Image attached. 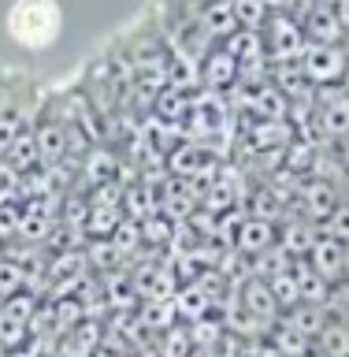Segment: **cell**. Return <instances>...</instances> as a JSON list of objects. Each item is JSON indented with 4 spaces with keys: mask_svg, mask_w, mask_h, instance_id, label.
Instances as JSON below:
<instances>
[{
    "mask_svg": "<svg viewBox=\"0 0 349 357\" xmlns=\"http://www.w3.org/2000/svg\"><path fill=\"white\" fill-rule=\"evenodd\" d=\"M33 142H38V156L41 160H56L67 142H63V127L52 123V116H38V127H33Z\"/></svg>",
    "mask_w": 349,
    "mask_h": 357,
    "instance_id": "obj_10",
    "label": "cell"
},
{
    "mask_svg": "<svg viewBox=\"0 0 349 357\" xmlns=\"http://www.w3.org/2000/svg\"><path fill=\"white\" fill-rule=\"evenodd\" d=\"M301 205H305V212H309L312 220H323V223H327V216L342 205V194H339V186L327 183V178H312V183H305Z\"/></svg>",
    "mask_w": 349,
    "mask_h": 357,
    "instance_id": "obj_7",
    "label": "cell"
},
{
    "mask_svg": "<svg viewBox=\"0 0 349 357\" xmlns=\"http://www.w3.org/2000/svg\"><path fill=\"white\" fill-rule=\"evenodd\" d=\"M320 357H349V324H327V328L320 331Z\"/></svg>",
    "mask_w": 349,
    "mask_h": 357,
    "instance_id": "obj_12",
    "label": "cell"
},
{
    "mask_svg": "<svg viewBox=\"0 0 349 357\" xmlns=\"http://www.w3.org/2000/svg\"><path fill=\"white\" fill-rule=\"evenodd\" d=\"M301 75H305L309 86H339L342 78L349 75V60L339 45H305V52H301Z\"/></svg>",
    "mask_w": 349,
    "mask_h": 357,
    "instance_id": "obj_3",
    "label": "cell"
},
{
    "mask_svg": "<svg viewBox=\"0 0 349 357\" xmlns=\"http://www.w3.org/2000/svg\"><path fill=\"white\" fill-rule=\"evenodd\" d=\"M323 231L331 234V238H339V242H346L349 245V205H339L327 216V223H323Z\"/></svg>",
    "mask_w": 349,
    "mask_h": 357,
    "instance_id": "obj_13",
    "label": "cell"
},
{
    "mask_svg": "<svg viewBox=\"0 0 349 357\" xmlns=\"http://www.w3.org/2000/svg\"><path fill=\"white\" fill-rule=\"evenodd\" d=\"M305 264L312 268L316 275H323L331 287H339L349 279V245L331 238V234H320L316 242H312V250L305 253Z\"/></svg>",
    "mask_w": 349,
    "mask_h": 357,
    "instance_id": "obj_4",
    "label": "cell"
},
{
    "mask_svg": "<svg viewBox=\"0 0 349 357\" xmlns=\"http://www.w3.org/2000/svg\"><path fill=\"white\" fill-rule=\"evenodd\" d=\"M261 38H264V56L272 60H301L305 52V30H301V19H290L286 11H272L267 22L261 26Z\"/></svg>",
    "mask_w": 349,
    "mask_h": 357,
    "instance_id": "obj_2",
    "label": "cell"
},
{
    "mask_svg": "<svg viewBox=\"0 0 349 357\" xmlns=\"http://www.w3.org/2000/svg\"><path fill=\"white\" fill-rule=\"evenodd\" d=\"M201 75H205V82L212 89H223V86H231V82H238V63H234V56L227 49H216L205 60V67H201Z\"/></svg>",
    "mask_w": 349,
    "mask_h": 357,
    "instance_id": "obj_9",
    "label": "cell"
},
{
    "mask_svg": "<svg viewBox=\"0 0 349 357\" xmlns=\"http://www.w3.org/2000/svg\"><path fill=\"white\" fill-rule=\"evenodd\" d=\"M320 130L327 138H349V93H327L316 108Z\"/></svg>",
    "mask_w": 349,
    "mask_h": 357,
    "instance_id": "obj_6",
    "label": "cell"
},
{
    "mask_svg": "<svg viewBox=\"0 0 349 357\" xmlns=\"http://www.w3.org/2000/svg\"><path fill=\"white\" fill-rule=\"evenodd\" d=\"M279 238V231L272 227L267 220H249L245 227L238 231V250H245V253H267V250H275V242Z\"/></svg>",
    "mask_w": 349,
    "mask_h": 357,
    "instance_id": "obj_8",
    "label": "cell"
},
{
    "mask_svg": "<svg viewBox=\"0 0 349 357\" xmlns=\"http://www.w3.org/2000/svg\"><path fill=\"white\" fill-rule=\"evenodd\" d=\"M301 30H305L309 45H339L346 33V22L339 19V8L334 4H316L312 0L309 15L301 19Z\"/></svg>",
    "mask_w": 349,
    "mask_h": 357,
    "instance_id": "obj_5",
    "label": "cell"
},
{
    "mask_svg": "<svg viewBox=\"0 0 349 357\" xmlns=\"http://www.w3.org/2000/svg\"><path fill=\"white\" fill-rule=\"evenodd\" d=\"M4 30L22 52H49L63 38V8L60 0H11Z\"/></svg>",
    "mask_w": 349,
    "mask_h": 357,
    "instance_id": "obj_1",
    "label": "cell"
},
{
    "mask_svg": "<svg viewBox=\"0 0 349 357\" xmlns=\"http://www.w3.org/2000/svg\"><path fill=\"white\" fill-rule=\"evenodd\" d=\"M234 8V22H238V30H261L267 15H272V8H267V0H231Z\"/></svg>",
    "mask_w": 349,
    "mask_h": 357,
    "instance_id": "obj_11",
    "label": "cell"
}]
</instances>
